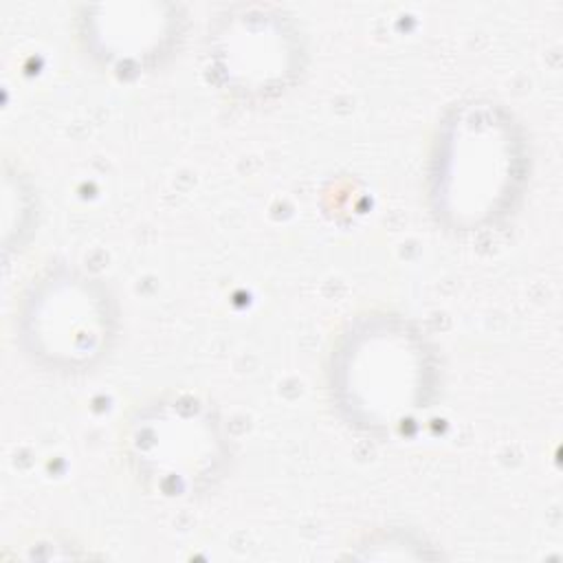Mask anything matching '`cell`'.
<instances>
[{
    "mask_svg": "<svg viewBox=\"0 0 563 563\" xmlns=\"http://www.w3.org/2000/svg\"><path fill=\"white\" fill-rule=\"evenodd\" d=\"M440 213L462 227L495 220L521 180V143L495 108H466L449 125L435 158Z\"/></svg>",
    "mask_w": 563,
    "mask_h": 563,
    "instance_id": "6da1fadb",
    "label": "cell"
},
{
    "mask_svg": "<svg viewBox=\"0 0 563 563\" xmlns=\"http://www.w3.org/2000/svg\"><path fill=\"white\" fill-rule=\"evenodd\" d=\"M336 391L341 405L372 427L400 424L429 389L427 350L402 323L380 321L350 334L339 350Z\"/></svg>",
    "mask_w": 563,
    "mask_h": 563,
    "instance_id": "7a4b0ae2",
    "label": "cell"
},
{
    "mask_svg": "<svg viewBox=\"0 0 563 563\" xmlns=\"http://www.w3.org/2000/svg\"><path fill=\"white\" fill-rule=\"evenodd\" d=\"M128 453L139 477L163 495L202 490L224 460L218 420L196 400L156 402L132 418Z\"/></svg>",
    "mask_w": 563,
    "mask_h": 563,
    "instance_id": "3957f363",
    "label": "cell"
},
{
    "mask_svg": "<svg viewBox=\"0 0 563 563\" xmlns=\"http://www.w3.org/2000/svg\"><path fill=\"white\" fill-rule=\"evenodd\" d=\"M22 319L33 354L57 367H84L108 345L114 314L97 282L57 271L31 288Z\"/></svg>",
    "mask_w": 563,
    "mask_h": 563,
    "instance_id": "277c9868",
    "label": "cell"
},
{
    "mask_svg": "<svg viewBox=\"0 0 563 563\" xmlns=\"http://www.w3.org/2000/svg\"><path fill=\"white\" fill-rule=\"evenodd\" d=\"M246 37L233 33L224 40L222 51H218L220 73L235 86L240 92H266L290 75L292 70V51L286 48L284 35L279 29L271 33L262 31L260 24L246 29Z\"/></svg>",
    "mask_w": 563,
    "mask_h": 563,
    "instance_id": "5b68a950",
    "label": "cell"
}]
</instances>
